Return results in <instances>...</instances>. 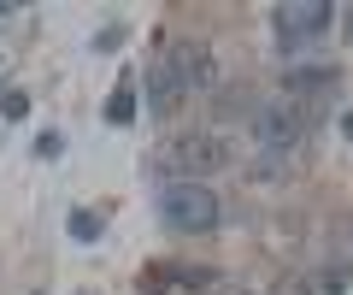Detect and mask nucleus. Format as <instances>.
Masks as SVG:
<instances>
[{"mask_svg":"<svg viewBox=\"0 0 353 295\" xmlns=\"http://www.w3.org/2000/svg\"><path fill=\"white\" fill-rule=\"evenodd\" d=\"M159 213L171 231H218V195L206 189V183H171V189L159 195Z\"/></svg>","mask_w":353,"mask_h":295,"instance_id":"1","label":"nucleus"},{"mask_svg":"<svg viewBox=\"0 0 353 295\" xmlns=\"http://www.w3.org/2000/svg\"><path fill=\"white\" fill-rule=\"evenodd\" d=\"M301 136H306V106H301V101H271V106L259 113V142H265V154L283 160Z\"/></svg>","mask_w":353,"mask_h":295,"instance_id":"2","label":"nucleus"},{"mask_svg":"<svg viewBox=\"0 0 353 295\" xmlns=\"http://www.w3.org/2000/svg\"><path fill=\"white\" fill-rule=\"evenodd\" d=\"M230 160H236V148H230L224 136H189V142H176V166L189 171V183H201L206 171H224Z\"/></svg>","mask_w":353,"mask_h":295,"instance_id":"3","label":"nucleus"},{"mask_svg":"<svg viewBox=\"0 0 353 295\" xmlns=\"http://www.w3.org/2000/svg\"><path fill=\"white\" fill-rule=\"evenodd\" d=\"M141 95H148V113H153V118H171L189 89H183V77H176V65L159 59V65L148 71V83H141Z\"/></svg>","mask_w":353,"mask_h":295,"instance_id":"4","label":"nucleus"},{"mask_svg":"<svg viewBox=\"0 0 353 295\" xmlns=\"http://www.w3.org/2000/svg\"><path fill=\"white\" fill-rule=\"evenodd\" d=\"M171 65H176V77H183V89H206V83H212V53L194 48V41H176Z\"/></svg>","mask_w":353,"mask_h":295,"instance_id":"5","label":"nucleus"},{"mask_svg":"<svg viewBox=\"0 0 353 295\" xmlns=\"http://www.w3.org/2000/svg\"><path fill=\"white\" fill-rule=\"evenodd\" d=\"M106 124H136V83H118L112 89V101H106Z\"/></svg>","mask_w":353,"mask_h":295,"instance_id":"6","label":"nucleus"},{"mask_svg":"<svg viewBox=\"0 0 353 295\" xmlns=\"http://www.w3.org/2000/svg\"><path fill=\"white\" fill-rule=\"evenodd\" d=\"M289 18L306 30V36H318V30H330V18H336V6H324V0H306V6H289Z\"/></svg>","mask_w":353,"mask_h":295,"instance_id":"7","label":"nucleus"},{"mask_svg":"<svg viewBox=\"0 0 353 295\" xmlns=\"http://www.w3.org/2000/svg\"><path fill=\"white\" fill-rule=\"evenodd\" d=\"M101 231H106V218L94 213V207H77L71 213V236L77 242H101Z\"/></svg>","mask_w":353,"mask_h":295,"instance_id":"8","label":"nucleus"},{"mask_svg":"<svg viewBox=\"0 0 353 295\" xmlns=\"http://www.w3.org/2000/svg\"><path fill=\"white\" fill-rule=\"evenodd\" d=\"M271 18H277V48H283V53L306 48V30L294 24V18H289V6H277V12H271Z\"/></svg>","mask_w":353,"mask_h":295,"instance_id":"9","label":"nucleus"},{"mask_svg":"<svg viewBox=\"0 0 353 295\" xmlns=\"http://www.w3.org/2000/svg\"><path fill=\"white\" fill-rule=\"evenodd\" d=\"M0 113H6V118L18 124V118L30 113V95H24V89H0Z\"/></svg>","mask_w":353,"mask_h":295,"instance_id":"10","label":"nucleus"},{"mask_svg":"<svg viewBox=\"0 0 353 295\" xmlns=\"http://www.w3.org/2000/svg\"><path fill=\"white\" fill-rule=\"evenodd\" d=\"M59 154H65V136H53V130L36 136V160H59Z\"/></svg>","mask_w":353,"mask_h":295,"instance_id":"11","label":"nucleus"},{"mask_svg":"<svg viewBox=\"0 0 353 295\" xmlns=\"http://www.w3.org/2000/svg\"><path fill=\"white\" fill-rule=\"evenodd\" d=\"M94 48H101V53H112V48H124V24H112V30H101V36H94Z\"/></svg>","mask_w":353,"mask_h":295,"instance_id":"12","label":"nucleus"},{"mask_svg":"<svg viewBox=\"0 0 353 295\" xmlns=\"http://www.w3.org/2000/svg\"><path fill=\"white\" fill-rule=\"evenodd\" d=\"M0 12H6V6H0Z\"/></svg>","mask_w":353,"mask_h":295,"instance_id":"13","label":"nucleus"}]
</instances>
